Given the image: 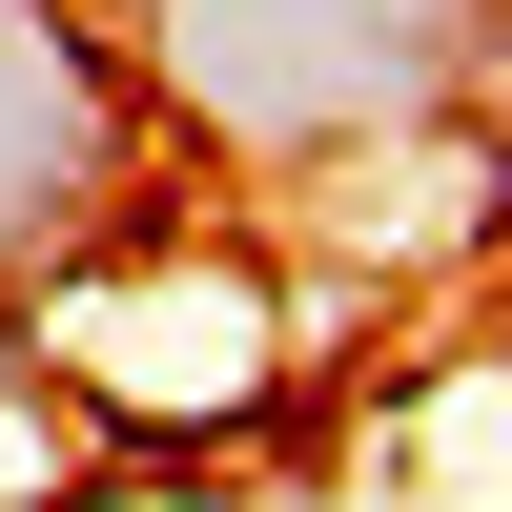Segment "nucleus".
Wrapping results in <instances>:
<instances>
[{"instance_id":"obj_1","label":"nucleus","mask_w":512,"mask_h":512,"mask_svg":"<svg viewBox=\"0 0 512 512\" xmlns=\"http://www.w3.org/2000/svg\"><path fill=\"white\" fill-rule=\"evenodd\" d=\"M41 287L82 308H144V349H41V410H103L144 451H267L287 390H308V308L246 226H185V205H123L103 246H62Z\"/></svg>"},{"instance_id":"obj_2","label":"nucleus","mask_w":512,"mask_h":512,"mask_svg":"<svg viewBox=\"0 0 512 512\" xmlns=\"http://www.w3.org/2000/svg\"><path fill=\"white\" fill-rule=\"evenodd\" d=\"M41 410V349H21V287H0V431Z\"/></svg>"},{"instance_id":"obj_3","label":"nucleus","mask_w":512,"mask_h":512,"mask_svg":"<svg viewBox=\"0 0 512 512\" xmlns=\"http://www.w3.org/2000/svg\"><path fill=\"white\" fill-rule=\"evenodd\" d=\"M0 512H82V472H41V492H0Z\"/></svg>"}]
</instances>
